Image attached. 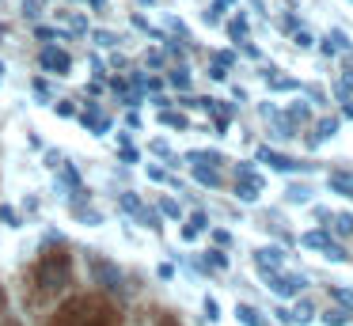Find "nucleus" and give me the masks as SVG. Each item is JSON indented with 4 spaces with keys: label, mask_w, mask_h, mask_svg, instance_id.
Wrapping results in <instances>:
<instances>
[{
    "label": "nucleus",
    "mask_w": 353,
    "mask_h": 326,
    "mask_svg": "<svg viewBox=\"0 0 353 326\" xmlns=\"http://www.w3.org/2000/svg\"><path fill=\"white\" fill-rule=\"evenodd\" d=\"M118 323H122L118 311L99 296H72L50 318V326H118Z\"/></svg>",
    "instance_id": "nucleus-1"
},
{
    "label": "nucleus",
    "mask_w": 353,
    "mask_h": 326,
    "mask_svg": "<svg viewBox=\"0 0 353 326\" xmlns=\"http://www.w3.org/2000/svg\"><path fill=\"white\" fill-rule=\"evenodd\" d=\"M72 281V254L69 250H46L34 265V285L42 292H61Z\"/></svg>",
    "instance_id": "nucleus-2"
},
{
    "label": "nucleus",
    "mask_w": 353,
    "mask_h": 326,
    "mask_svg": "<svg viewBox=\"0 0 353 326\" xmlns=\"http://www.w3.org/2000/svg\"><path fill=\"white\" fill-rule=\"evenodd\" d=\"M266 277V288L274 296H281V300H289V296H300L307 288V277H300V273H285V269H266L262 273Z\"/></svg>",
    "instance_id": "nucleus-3"
},
{
    "label": "nucleus",
    "mask_w": 353,
    "mask_h": 326,
    "mask_svg": "<svg viewBox=\"0 0 353 326\" xmlns=\"http://www.w3.org/2000/svg\"><path fill=\"white\" fill-rule=\"evenodd\" d=\"M300 247H307V250H323V258H330V262H345V247L334 239L330 232H304L300 235Z\"/></svg>",
    "instance_id": "nucleus-4"
},
{
    "label": "nucleus",
    "mask_w": 353,
    "mask_h": 326,
    "mask_svg": "<svg viewBox=\"0 0 353 326\" xmlns=\"http://www.w3.org/2000/svg\"><path fill=\"white\" fill-rule=\"evenodd\" d=\"M92 277L99 288H107V292H118V288L125 285L122 269H118L114 262H107V258H92Z\"/></svg>",
    "instance_id": "nucleus-5"
},
{
    "label": "nucleus",
    "mask_w": 353,
    "mask_h": 326,
    "mask_svg": "<svg viewBox=\"0 0 353 326\" xmlns=\"http://www.w3.org/2000/svg\"><path fill=\"white\" fill-rule=\"evenodd\" d=\"M259 159H262V163H270L274 171H285V174H292V171H312V163H296V159L281 156V152H274V148H259Z\"/></svg>",
    "instance_id": "nucleus-6"
},
{
    "label": "nucleus",
    "mask_w": 353,
    "mask_h": 326,
    "mask_svg": "<svg viewBox=\"0 0 353 326\" xmlns=\"http://www.w3.org/2000/svg\"><path fill=\"white\" fill-rule=\"evenodd\" d=\"M39 61H42V68H50V72H57V76H65L72 68V57L65 50H57V45H46V50L39 53Z\"/></svg>",
    "instance_id": "nucleus-7"
},
{
    "label": "nucleus",
    "mask_w": 353,
    "mask_h": 326,
    "mask_svg": "<svg viewBox=\"0 0 353 326\" xmlns=\"http://www.w3.org/2000/svg\"><path fill=\"white\" fill-rule=\"evenodd\" d=\"M323 53H327V57H338V53H353V42H350V34H345L342 27H334L327 38H323Z\"/></svg>",
    "instance_id": "nucleus-8"
},
{
    "label": "nucleus",
    "mask_w": 353,
    "mask_h": 326,
    "mask_svg": "<svg viewBox=\"0 0 353 326\" xmlns=\"http://www.w3.org/2000/svg\"><path fill=\"white\" fill-rule=\"evenodd\" d=\"M254 265H259V273L281 269V265H285V250L281 247H259V250H254Z\"/></svg>",
    "instance_id": "nucleus-9"
},
{
    "label": "nucleus",
    "mask_w": 353,
    "mask_h": 326,
    "mask_svg": "<svg viewBox=\"0 0 353 326\" xmlns=\"http://www.w3.org/2000/svg\"><path fill=\"white\" fill-rule=\"evenodd\" d=\"M194 179L201 182V186H221V171H216L213 163H194Z\"/></svg>",
    "instance_id": "nucleus-10"
},
{
    "label": "nucleus",
    "mask_w": 353,
    "mask_h": 326,
    "mask_svg": "<svg viewBox=\"0 0 353 326\" xmlns=\"http://www.w3.org/2000/svg\"><path fill=\"white\" fill-rule=\"evenodd\" d=\"M285 201H289V205H307V201H312V186H307V182H289Z\"/></svg>",
    "instance_id": "nucleus-11"
},
{
    "label": "nucleus",
    "mask_w": 353,
    "mask_h": 326,
    "mask_svg": "<svg viewBox=\"0 0 353 326\" xmlns=\"http://www.w3.org/2000/svg\"><path fill=\"white\" fill-rule=\"evenodd\" d=\"M319 318H323V326H350L353 311H345V307H327Z\"/></svg>",
    "instance_id": "nucleus-12"
},
{
    "label": "nucleus",
    "mask_w": 353,
    "mask_h": 326,
    "mask_svg": "<svg viewBox=\"0 0 353 326\" xmlns=\"http://www.w3.org/2000/svg\"><path fill=\"white\" fill-rule=\"evenodd\" d=\"M285 118H289L292 125H296V121L304 125V121H312V106H307V103H300V99H292V103H289V110H285Z\"/></svg>",
    "instance_id": "nucleus-13"
},
{
    "label": "nucleus",
    "mask_w": 353,
    "mask_h": 326,
    "mask_svg": "<svg viewBox=\"0 0 353 326\" xmlns=\"http://www.w3.org/2000/svg\"><path fill=\"white\" fill-rule=\"evenodd\" d=\"M330 220H334V235H338V239H350V235H353V212H330Z\"/></svg>",
    "instance_id": "nucleus-14"
},
{
    "label": "nucleus",
    "mask_w": 353,
    "mask_h": 326,
    "mask_svg": "<svg viewBox=\"0 0 353 326\" xmlns=\"http://www.w3.org/2000/svg\"><path fill=\"white\" fill-rule=\"evenodd\" d=\"M262 76H266V83H270L274 91H300V80H289V76H274V68H266Z\"/></svg>",
    "instance_id": "nucleus-15"
},
{
    "label": "nucleus",
    "mask_w": 353,
    "mask_h": 326,
    "mask_svg": "<svg viewBox=\"0 0 353 326\" xmlns=\"http://www.w3.org/2000/svg\"><path fill=\"white\" fill-rule=\"evenodd\" d=\"M236 318H239L243 326H266V323H262V311L251 307V303H239V307H236Z\"/></svg>",
    "instance_id": "nucleus-16"
},
{
    "label": "nucleus",
    "mask_w": 353,
    "mask_h": 326,
    "mask_svg": "<svg viewBox=\"0 0 353 326\" xmlns=\"http://www.w3.org/2000/svg\"><path fill=\"white\" fill-rule=\"evenodd\" d=\"M338 133V118H319L315 121V141H330Z\"/></svg>",
    "instance_id": "nucleus-17"
},
{
    "label": "nucleus",
    "mask_w": 353,
    "mask_h": 326,
    "mask_svg": "<svg viewBox=\"0 0 353 326\" xmlns=\"http://www.w3.org/2000/svg\"><path fill=\"white\" fill-rule=\"evenodd\" d=\"M209 227V220H205V212H194L190 216V224L183 227V239H194V235H201Z\"/></svg>",
    "instance_id": "nucleus-18"
},
{
    "label": "nucleus",
    "mask_w": 353,
    "mask_h": 326,
    "mask_svg": "<svg viewBox=\"0 0 353 326\" xmlns=\"http://www.w3.org/2000/svg\"><path fill=\"white\" fill-rule=\"evenodd\" d=\"M84 121H88V125H92V129H95V133H107V129H110V121H107V118H103V114H99V110H95V106H88V114H84Z\"/></svg>",
    "instance_id": "nucleus-19"
},
{
    "label": "nucleus",
    "mask_w": 353,
    "mask_h": 326,
    "mask_svg": "<svg viewBox=\"0 0 353 326\" xmlns=\"http://www.w3.org/2000/svg\"><path fill=\"white\" fill-rule=\"evenodd\" d=\"M312 315H315V303L312 300H296V307H292V323H307Z\"/></svg>",
    "instance_id": "nucleus-20"
},
{
    "label": "nucleus",
    "mask_w": 353,
    "mask_h": 326,
    "mask_svg": "<svg viewBox=\"0 0 353 326\" xmlns=\"http://www.w3.org/2000/svg\"><path fill=\"white\" fill-rule=\"evenodd\" d=\"M209 269V265H213V269H228V254H224V250H205V262H201Z\"/></svg>",
    "instance_id": "nucleus-21"
},
{
    "label": "nucleus",
    "mask_w": 353,
    "mask_h": 326,
    "mask_svg": "<svg viewBox=\"0 0 353 326\" xmlns=\"http://www.w3.org/2000/svg\"><path fill=\"white\" fill-rule=\"evenodd\" d=\"M330 300H338V303H342L345 311H353V292H350V288L334 285V288H330Z\"/></svg>",
    "instance_id": "nucleus-22"
},
{
    "label": "nucleus",
    "mask_w": 353,
    "mask_h": 326,
    "mask_svg": "<svg viewBox=\"0 0 353 326\" xmlns=\"http://www.w3.org/2000/svg\"><path fill=\"white\" fill-rule=\"evenodd\" d=\"M228 34H232V38H236V42H239V38H243V34H247V19H243V15H236V19H232V23H228Z\"/></svg>",
    "instance_id": "nucleus-23"
},
{
    "label": "nucleus",
    "mask_w": 353,
    "mask_h": 326,
    "mask_svg": "<svg viewBox=\"0 0 353 326\" xmlns=\"http://www.w3.org/2000/svg\"><path fill=\"white\" fill-rule=\"evenodd\" d=\"M160 121H168V125H175V129H186V118L175 110H160Z\"/></svg>",
    "instance_id": "nucleus-24"
},
{
    "label": "nucleus",
    "mask_w": 353,
    "mask_h": 326,
    "mask_svg": "<svg viewBox=\"0 0 353 326\" xmlns=\"http://www.w3.org/2000/svg\"><path fill=\"white\" fill-rule=\"evenodd\" d=\"M292 42H296V45H300V50H312V42H315V38H312V30H304V27H296V34H292Z\"/></svg>",
    "instance_id": "nucleus-25"
},
{
    "label": "nucleus",
    "mask_w": 353,
    "mask_h": 326,
    "mask_svg": "<svg viewBox=\"0 0 353 326\" xmlns=\"http://www.w3.org/2000/svg\"><path fill=\"white\" fill-rule=\"evenodd\" d=\"M171 83H175V88H190V76H186V68H175V72H171Z\"/></svg>",
    "instance_id": "nucleus-26"
},
{
    "label": "nucleus",
    "mask_w": 353,
    "mask_h": 326,
    "mask_svg": "<svg viewBox=\"0 0 353 326\" xmlns=\"http://www.w3.org/2000/svg\"><path fill=\"white\" fill-rule=\"evenodd\" d=\"M0 220H4V224H8V227H16V224H19V212L4 205V209H0Z\"/></svg>",
    "instance_id": "nucleus-27"
},
{
    "label": "nucleus",
    "mask_w": 353,
    "mask_h": 326,
    "mask_svg": "<svg viewBox=\"0 0 353 326\" xmlns=\"http://www.w3.org/2000/svg\"><path fill=\"white\" fill-rule=\"evenodd\" d=\"M160 212H168V216H179L183 209H179V201H171V197H163V201H160Z\"/></svg>",
    "instance_id": "nucleus-28"
},
{
    "label": "nucleus",
    "mask_w": 353,
    "mask_h": 326,
    "mask_svg": "<svg viewBox=\"0 0 353 326\" xmlns=\"http://www.w3.org/2000/svg\"><path fill=\"white\" fill-rule=\"evenodd\" d=\"M205 315H209V323H216V318H221V307H216V300H213V296L205 300Z\"/></svg>",
    "instance_id": "nucleus-29"
},
{
    "label": "nucleus",
    "mask_w": 353,
    "mask_h": 326,
    "mask_svg": "<svg viewBox=\"0 0 353 326\" xmlns=\"http://www.w3.org/2000/svg\"><path fill=\"white\" fill-rule=\"evenodd\" d=\"M342 83L353 91V57H345V76H342Z\"/></svg>",
    "instance_id": "nucleus-30"
},
{
    "label": "nucleus",
    "mask_w": 353,
    "mask_h": 326,
    "mask_svg": "<svg viewBox=\"0 0 353 326\" xmlns=\"http://www.w3.org/2000/svg\"><path fill=\"white\" fill-rule=\"evenodd\" d=\"M213 239H216V247H228V243H232V235H228V232H221V227H216V232H213Z\"/></svg>",
    "instance_id": "nucleus-31"
},
{
    "label": "nucleus",
    "mask_w": 353,
    "mask_h": 326,
    "mask_svg": "<svg viewBox=\"0 0 353 326\" xmlns=\"http://www.w3.org/2000/svg\"><path fill=\"white\" fill-rule=\"evenodd\" d=\"M274 315H277V323H292V311L289 307H277Z\"/></svg>",
    "instance_id": "nucleus-32"
},
{
    "label": "nucleus",
    "mask_w": 353,
    "mask_h": 326,
    "mask_svg": "<svg viewBox=\"0 0 353 326\" xmlns=\"http://www.w3.org/2000/svg\"><path fill=\"white\" fill-rule=\"evenodd\" d=\"M342 110H345V118H353V95H350V99H345V103H342Z\"/></svg>",
    "instance_id": "nucleus-33"
},
{
    "label": "nucleus",
    "mask_w": 353,
    "mask_h": 326,
    "mask_svg": "<svg viewBox=\"0 0 353 326\" xmlns=\"http://www.w3.org/2000/svg\"><path fill=\"white\" fill-rule=\"evenodd\" d=\"M0 307H4V292H0Z\"/></svg>",
    "instance_id": "nucleus-34"
},
{
    "label": "nucleus",
    "mask_w": 353,
    "mask_h": 326,
    "mask_svg": "<svg viewBox=\"0 0 353 326\" xmlns=\"http://www.w3.org/2000/svg\"><path fill=\"white\" fill-rule=\"evenodd\" d=\"M350 4H353V0H350Z\"/></svg>",
    "instance_id": "nucleus-35"
}]
</instances>
